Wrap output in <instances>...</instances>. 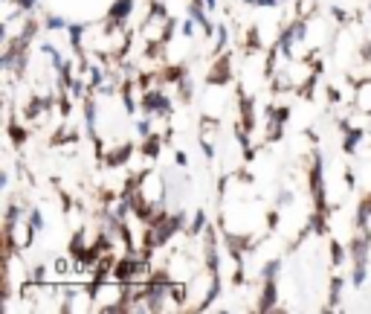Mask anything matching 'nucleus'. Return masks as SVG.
Instances as JSON below:
<instances>
[{"label": "nucleus", "instance_id": "nucleus-14", "mask_svg": "<svg viewBox=\"0 0 371 314\" xmlns=\"http://www.w3.org/2000/svg\"><path fill=\"white\" fill-rule=\"evenodd\" d=\"M279 274H281V256L264 262V268H261L258 276H261V282H267V280H279Z\"/></svg>", "mask_w": 371, "mask_h": 314}, {"label": "nucleus", "instance_id": "nucleus-30", "mask_svg": "<svg viewBox=\"0 0 371 314\" xmlns=\"http://www.w3.org/2000/svg\"><path fill=\"white\" fill-rule=\"evenodd\" d=\"M244 3H246V6H255V0H244Z\"/></svg>", "mask_w": 371, "mask_h": 314}, {"label": "nucleus", "instance_id": "nucleus-17", "mask_svg": "<svg viewBox=\"0 0 371 314\" xmlns=\"http://www.w3.org/2000/svg\"><path fill=\"white\" fill-rule=\"evenodd\" d=\"M27 221L32 224V230L35 233H44L47 230V221H44V213L38 207H29V215H27Z\"/></svg>", "mask_w": 371, "mask_h": 314}, {"label": "nucleus", "instance_id": "nucleus-11", "mask_svg": "<svg viewBox=\"0 0 371 314\" xmlns=\"http://www.w3.org/2000/svg\"><path fill=\"white\" fill-rule=\"evenodd\" d=\"M206 227H209V219H206V210H197L194 213V219H192V224H189V233L192 239H197V236H203L206 233Z\"/></svg>", "mask_w": 371, "mask_h": 314}, {"label": "nucleus", "instance_id": "nucleus-19", "mask_svg": "<svg viewBox=\"0 0 371 314\" xmlns=\"http://www.w3.org/2000/svg\"><path fill=\"white\" fill-rule=\"evenodd\" d=\"M227 44H229V29L220 23L215 29V53H227Z\"/></svg>", "mask_w": 371, "mask_h": 314}, {"label": "nucleus", "instance_id": "nucleus-2", "mask_svg": "<svg viewBox=\"0 0 371 314\" xmlns=\"http://www.w3.org/2000/svg\"><path fill=\"white\" fill-rule=\"evenodd\" d=\"M209 84H229L232 82V53H218V62L209 64Z\"/></svg>", "mask_w": 371, "mask_h": 314}, {"label": "nucleus", "instance_id": "nucleus-20", "mask_svg": "<svg viewBox=\"0 0 371 314\" xmlns=\"http://www.w3.org/2000/svg\"><path fill=\"white\" fill-rule=\"evenodd\" d=\"M345 259H348V250H345L340 241H331V262L340 268V265H345Z\"/></svg>", "mask_w": 371, "mask_h": 314}, {"label": "nucleus", "instance_id": "nucleus-29", "mask_svg": "<svg viewBox=\"0 0 371 314\" xmlns=\"http://www.w3.org/2000/svg\"><path fill=\"white\" fill-rule=\"evenodd\" d=\"M203 6H206L209 12H215V9H218V0H203Z\"/></svg>", "mask_w": 371, "mask_h": 314}, {"label": "nucleus", "instance_id": "nucleus-23", "mask_svg": "<svg viewBox=\"0 0 371 314\" xmlns=\"http://www.w3.org/2000/svg\"><path fill=\"white\" fill-rule=\"evenodd\" d=\"M194 29H197V21L186 15V18L180 21V35H183V38H192V35H194Z\"/></svg>", "mask_w": 371, "mask_h": 314}, {"label": "nucleus", "instance_id": "nucleus-9", "mask_svg": "<svg viewBox=\"0 0 371 314\" xmlns=\"http://www.w3.org/2000/svg\"><path fill=\"white\" fill-rule=\"evenodd\" d=\"M342 288H345V276H331V288H328V303L325 309L328 311H337L340 309V300H342Z\"/></svg>", "mask_w": 371, "mask_h": 314}, {"label": "nucleus", "instance_id": "nucleus-5", "mask_svg": "<svg viewBox=\"0 0 371 314\" xmlns=\"http://www.w3.org/2000/svg\"><path fill=\"white\" fill-rule=\"evenodd\" d=\"M133 9H137V0H114L105 15V23L110 27H116V23H128V18L133 15Z\"/></svg>", "mask_w": 371, "mask_h": 314}, {"label": "nucleus", "instance_id": "nucleus-7", "mask_svg": "<svg viewBox=\"0 0 371 314\" xmlns=\"http://www.w3.org/2000/svg\"><path fill=\"white\" fill-rule=\"evenodd\" d=\"M342 152L345 154H357L360 152V146H363V140H366V131L363 128H357V125H348L342 131Z\"/></svg>", "mask_w": 371, "mask_h": 314}, {"label": "nucleus", "instance_id": "nucleus-6", "mask_svg": "<svg viewBox=\"0 0 371 314\" xmlns=\"http://www.w3.org/2000/svg\"><path fill=\"white\" fill-rule=\"evenodd\" d=\"M102 157H105V166H107V169H122V166L131 163L133 146H131V143H122L119 149H110V152H105Z\"/></svg>", "mask_w": 371, "mask_h": 314}, {"label": "nucleus", "instance_id": "nucleus-1", "mask_svg": "<svg viewBox=\"0 0 371 314\" xmlns=\"http://www.w3.org/2000/svg\"><path fill=\"white\" fill-rule=\"evenodd\" d=\"M140 111L154 117V119H168L171 117V96L166 93V88H145L140 96Z\"/></svg>", "mask_w": 371, "mask_h": 314}, {"label": "nucleus", "instance_id": "nucleus-18", "mask_svg": "<svg viewBox=\"0 0 371 314\" xmlns=\"http://www.w3.org/2000/svg\"><path fill=\"white\" fill-rule=\"evenodd\" d=\"M218 131H220L218 117H203V119H201V134H203V137H218Z\"/></svg>", "mask_w": 371, "mask_h": 314}, {"label": "nucleus", "instance_id": "nucleus-21", "mask_svg": "<svg viewBox=\"0 0 371 314\" xmlns=\"http://www.w3.org/2000/svg\"><path fill=\"white\" fill-rule=\"evenodd\" d=\"M197 143H201V149H203V157H206V163H212L215 160V157H218V152H215V143L212 140H209V137H197Z\"/></svg>", "mask_w": 371, "mask_h": 314}, {"label": "nucleus", "instance_id": "nucleus-8", "mask_svg": "<svg viewBox=\"0 0 371 314\" xmlns=\"http://www.w3.org/2000/svg\"><path fill=\"white\" fill-rule=\"evenodd\" d=\"M41 27H44V23H38L35 18H23V27H21V32L15 35V41H18L21 47H29V44L35 41V35H38Z\"/></svg>", "mask_w": 371, "mask_h": 314}, {"label": "nucleus", "instance_id": "nucleus-4", "mask_svg": "<svg viewBox=\"0 0 371 314\" xmlns=\"http://www.w3.org/2000/svg\"><path fill=\"white\" fill-rule=\"evenodd\" d=\"M351 105H354V111H357V114L371 117V76H366V79H360V82H357Z\"/></svg>", "mask_w": 371, "mask_h": 314}, {"label": "nucleus", "instance_id": "nucleus-27", "mask_svg": "<svg viewBox=\"0 0 371 314\" xmlns=\"http://www.w3.org/2000/svg\"><path fill=\"white\" fill-rule=\"evenodd\" d=\"M331 15L337 18L340 23H345V21H348V12H345V9H340V6H331Z\"/></svg>", "mask_w": 371, "mask_h": 314}, {"label": "nucleus", "instance_id": "nucleus-3", "mask_svg": "<svg viewBox=\"0 0 371 314\" xmlns=\"http://www.w3.org/2000/svg\"><path fill=\"white\" fill-rule=\"evenodd\" d=\"M255 309L261 311V314L279 311V280H267V282H261V294H258Z\"/></svg>", "mask_w": 371, "mask_h": 314}, {"label": "nucleus", "instance_id": "nucleus-10", "mask_svg": "<svg viewBox=\"0 0 371 314\" xmlns=\"http://www.w3.org/2000/svg\"><path fill=\"white\" fill-rule=\"evenodd\" d=\"M175 88H177V96H180L183 102H192V99H194V79H192L189 70H186V76L175 84Z\"/></svg>", "mask_w": 371, "mask_h": 314}, {"label": "nucleus", "instance_id": "nucleus-31", "mask_svg": "<svg viewBox=\"0 0 371 314\" xmlns=\"http://www.w3.org/2000/svg\"><path fill=\"white\" fill-rule=\"evenodd\" d=\"M279 3H296V0H279Z\"/></svg>", "mask_w": 371, "mask_h": 314}, {"label": "nucleus", "instance_id": "nucleus-12", "mask_svg": "<svg viewBox=\"0 0 371 314\" xmlns=\"http://www.w3.org/2000/svg\"><path fill=\"white\" fill-rule=\"evenodd\" d=\"M41 23H44L47 32H67V27H70V21L61 18V15H55V12H49V15H47Z\"/></svg>", "mask_w": 371, "mask_h": 314}, {"label": "nucleus", "instance_id": "nucleus-13", "mask_svg": "<svg viewBox=\"0 0 371 314\" xmlns=\"http://www.w3.org/2000/svg\"><path fill=\"white\" fill-rule=\"evenodd\" d=\"M366 282H368V262L351 265V285H354V288H363Z\"/></svg>", "mask_w": 371, "mask_h": 314}, {"label": "nucleus", "instance_id": "nucleus-28", "mask_svg": "<svg viewBox=\"0 0 371 314\" xmlns=\"http://www.w3.org/2000/svg\"><path fill=\"white\" fill-rule=\"evenodd\" d=\"M276 6H281L279 0H255V9H276Z\"/></svg>", "mask_w": 371, "mask_h": 314}, {"label": "nucleus", "instance_id": "nucleus-15", "mask_svg": "<svg viewBox=\"0 0 371 314\" xmlns=\"http://www.w3.org/2000/svg\"><path fill=\"white\" fill-rule=\"evenodd\" d=\"M133 131H137V137H140V140H148V137L154 134V117L142 114V119H137V125H133Z\"/></svg>", "mask_w": 371, "mask_h": 314}, {"label": "nucleus", "instance_id": "nucleus-24", "mask_svg": "<svg viewBox=\"0 0 371 314\" xmlns=\"http://www.w3.org/2000/svg\"><path fill=\"white\" fill-rule=\"evenodd\" d=\"M12 3H15V6L23 12V15H29V12L38 6V0H12Z\"/></svg>", "mask_w": 371, "mask_h": 314}, {"label": "nucleus", "instance_id": "nucleus-16", "mask_svg": "<svg viewBox=\"0 0 371 314\" xmlns=\"http://www.w3.org/2000/svg\"><path fill=\"white\" fill-rule=\"evenodd\" d=\"M296 201V192L293 189H287V186H281L279 192H276V210H287L290 204Z\"/></svg>", "mask_w": 371, "mask_h": 314}, {"label": "nucleus", "instance_id": "nucleus-26", "mask_svg": "<svg viewBox=\"0 0 371 314\" xmlns=\"http://www.w3.org/2000/svg\"><path fill=\"white\" fill-rule=\"evenodd\" d=\"M357 186V175H354V169H345V189H354Z\"/></svg>", "mask_w": 371, "mask_h": 314}, {"label": "nucleus", "instance_id": "nucleus-22", "mask_svg": "<svg viewBox=\"0 0 371 314\" xmlns=\"http://www.w3.org/2000/svg\"><path fill=\"white\" fill-rule=\"evenodd\" d=\"M246 50H250V53H258V50H261V32H258V29H250V32H246Z\"/></svg>", "mask_w": 371, "mask_h": 314}, {"label": "nucleus", "instance_id": "nucleus-25", "mask_svg": "<svg viewBox=\"0 0 371 314\" xmlns=\"http://www.w3.org/2000/svg\"><path fill=\"white\" fill-rule=\"evenodd\" d=\"M175 166H180V169L189 166V154H186L183 149H177V152H175Z\"/></svg>", "mask_w": 371, "mask_h": 314}]
</instances>
